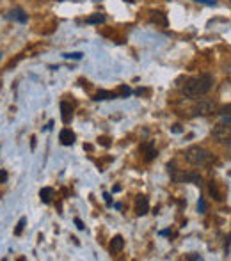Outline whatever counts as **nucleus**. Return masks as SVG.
Here are the masks:
<instances>
[{
	"label": "nucleus",
	"mask_w": 231,
	"mask_h": 261,
	"mask_svg": "<svg viewBox=\"0 0 231 261\" xmlns=\"http://www.w3.org/2000/svg\"><path fill=\"white\" fill-rule=\"evenodd\" d=\"M187 259H201V256L199 254H190V256H187Z\"/></svg>",
	"instance_id": "b1692460"
},
{
	"label": "nucleus",
	"mask_w": 231,
	"mask_h": 261,
	"mask_svg": "<svg viewBox=\"0 0 231 261\" xmlns=\"http://www.w3.org/2000/svg\"><path fill=\"white\" fill-rule=\"evenodd\" d=\"M100 141H101V144H104V146H109V139H100Z\"/></svg>",
	"instance_id": "a878e982"
},
{
	"label": "nucleus",
	"mask_w": 231,
	"mask_h": 261,
	"mask_svg": "<svg viewBox=\"0 0 231 261\" xmlns=\"http://www.w3.org/2000/svg\"><path fill=\"white\" fill-rule=\"evenodd\" d=\"M6 181H7V172L0 171V183H6Z\"/></svg>",
	"instance_id": "aec40b11"
},
{
	"label": "nucleus",
	"mask_w": 231,
	"mask_h": 261,
	"mask_svg": "<svg viewBox=\"0 0 231 261\" xmlns=\"http://www.w3.org/2000/svg\"><path fill=\"white\" fill-rule=\"evenodd\" d=\"M135 212H137V215H146V213L149 212L148 197L137 196V199H135Z\"/></svg>",
	"instance_id": "39448f33"
},
{
	"label": "nucleus",
	"mask_w": 231,
	"mask_h": 261,
	"mask_svg": "<svg viewBox=\"0 0 231 261\" xmlns=\"http://www.w3.org/2000/svg\"><path fill=\"white\" fill-rule=\"evenodd\" d=\"M105 20V16L104 14H94V16H91V18H87V23H101V21Z\"/></svg>",
	"instance_id": "2eb2a0df"
},
{
	"label": "nucleus",
	"mask_w": 231,
	"mask_h": 261,
	"mask_svg": "<svg viewBox=\"0 0 231 261\" xmlns=\"http://www.w3.org/2000/svg\"><path fill=\"white\" fill-rule=\"evenodd\" d=\"M141 151H142V155H144L146 162H151L153 158L157 156V149H155V146H153V142H146V144H142Z\"/></svg>",
	"instance_id": "423d86ee"
},
{
	"label": "nucleus",
	"mask_w": 231,
	"mask_h": 261,
	"mask_svg": "<svg viewBox=\"0 0 231 261\" xmlns=\"http://www.w3.org/2000/svg\"><path fill=\"white\" fill-rule=\"evenodd\" d=\"M197 210H199L201 213H204V210H207V204H204L203 199H199V203H197Z\"/></svg>",
	"instance_id": "f3484780"
},
{
	"label": "nucleus",
	"mask_w": 231,
	"mask_h": 261,
	"mask_svg": "<svg viewBox=\"0 0 231 261\" xmlns=\"http://www.w3.org/2000/svg\"><path fill=\"white\" fill-rule=\"evenodd\" d=\"M215 109V103L210 100H201L199 103L194 107V114L196 116H208V114H212Z\"/></svg>",
	"instance_id": "20e7f679"
},
{
	"label": "nucleus",
	"mask_w": 231,
	"mask_h": 261,
	"mask_svg": "<svg viewBox=\"0 0 231 261\" xmlns=\"http://www.w3.org/2000/svg\"><path fill=\"white\" fill-rule=\"evenodd\" d=\"M59 139H61V142L64 146H71L73 142H75V134H73L71 130H68V128H64V130L59 134Z\"/></svg>",
	"instance_id": "6e6552de"
},
{
	"label": "nucleus",
	"mask_w": 231,
	"mask_h": 261,
	"mask_svg": "<svg viewBox=\"0 0 231 261\" xmlns=\"http://www.w3.org/2000/svg\"><path fill=\"white\" fill-rule=\"evenodd\" d=\"M25 227V219H20V222H18L16 229H14V234H21V231H23Z\"/></svg>",
	"instance_id": "dca6fc26"
},
{
	"label": "nucleus",
	"mask_w": 231,
	"mask_h": 261,
	"mask_svg": "<svg viewBox=\"0 0 231 261\" xmlns=\"http://www.w3.org/2000/svg\"><path fill=\"white\" fill-rule=\"evenodd\" d=\"M105 201H107V204H112V201H111V196H109V194H105Z\"/></svg>",
	"instance_id": "393cba45"
},
{
	"label": "nucleus",
	"mask_w": 231,
	"mask_h": 261,
	"mask_svg": "<svg viewBox=\"0 0 231 261\" xmlns=\"http://www.w3.org/2000/svg\"><path fill=\"white\" fill-rule=\"evenodd\" d=\"M75 224H76V227H79V229H84V224H82V220H80V219H75Z\"/></svg>",
	"instance_id": "5701e85b"
},
{
	"label": "nucleus",
	"mask_w": 231,
	"mask_h": 261,
	"mask_svg": "<svg viewBox=\"0 0 231 261\" xmlns=\"http://www.w3.org/2000/svg\"><path fill=\"white\" fill-rule=\"evenodd\" d=\"M64 57H68V59H80V57H82V54H66Z\"/></svg>",
	"instance_id": "4be33fe9"
},
{
	"label": "nucleus",
	"mask_w": 231,
	"mask_h": 261,
	"mask_svg": "<svg viewBox=\"0 0 231 261\" xmlns=\"http://www.w3.org/2000/svg\"><path fill=\"white\" fill-rule=\"evenodd\" d=\"M185 160L192 165H207L214 160V155H210L207 149L199 148V146H192L185 151Z\"/></svg>",
	"instance_id": "f03ea898"
},
{
	"label": "nucleus",
	"mask_w": 231,
	"mask_h": 261,
	"mask_svg": "<svg viewBox=\"0 0 231 261\" xmlns=\"http://www.w3.org/2000/svg\"><path fill=\"white\" fill-rule=\"evenodd\" d=\"M116 93H111V91H100V93L94 96V100H111V98H116Z\"/></svg>",
	"instance_id": "4468645a"
},
{
	"label": "nucleus",
	"mask_w": 231,
	"mask_h": 261,
	"mask_svg": "<svg viewBox=\"0 0 231 261\" xmlns=\"http://www.w3.org/2000/svg\"><path fill=\"white\" fill-rule=\"evenodd\" d=\"M214 86V76L212 75H197L189 79L182 86V94L187 98H199L204 96Z\"/></svg>",
	"instance_id": "f257e3e1"
},
{
	"label": "nucleus",
	"mask_w": 231,
	"mask_h": 261,
	"mask_svg": "<svg viewBox=\"0 0 231 261\" xmlns=\"http://www.w3.org/2000/svg\"><path fill=\"white\" fill-rule=\"evenodd\" d=\"M194 2H201V4H207V6H215V0H194Z\"/></svg>",
	"instance_id": "6ab92c4d"
},
{
	"label": "nucleus",
	"mask_w": 231,
	"mask_h": 261,
	"mask_svg": "<svg viewBox=\"0 0 231 261\" xmlns=\"http://www.w3.org/2000/svg\"><path fill=\"white\" fill-rule=\"evenodd\" d=\"M119 93H121V96H128V94H130L132 93V91L130 89H128V87H121V89H119Z\"/></svg>",
	"instance_id": "a211bd4d"
},
{
	"label": "nucleus",
	"mask_w": 231,
	"mask_h": 261,
	"mask_svg": "<svg viewBox=\"0 0 231 261\" xmlns=\"http://www.w3.org/2000/svg\"><path fill=\"white\" fill-rule=\"evenodd\" d=\"M124 249V240H123V237H114L112 238V242H111V252L112 254H117V252H121Z\"/></svg>",
	"instance_id": "1a4fd4ad"
},
{
	"label": "nucleus",
	"mask_w": 231,
	"mask_h": 261,
	"mask_svg": "<svg viewBox=\"0 0 231 261\" xmlns=\"http://www.w3.org/2000/svg\"><path fill=\"white\" fill-rule=\"evenodd\" d=\"M208 190H210V196L214 197L215 201H222V194L219 192L217 185H215V181H212L210 185H208Z\"/></svg>",
	"instance_id": "f8f14e48"
},
{
	"label": "nucleus",
	"mask_w": 231,
	"mask_h": 261,
	"mask_svg": "<svg viewBox=\"0 0 231 261\" xmlns=\"http://www.w3.org/2000/svg\"><path fill=\"white\" fill-rule=\"evenodd\" d=\"M221 114H228V116H231V105L222 107V109H221Z\"/></svg>",
	"instance_id": "412c9836"
},
{
	"label": "nucleus",
	"mask_w": 231,
	"mask_h": 261,
	"mask_svg": "<svg viewBox=\"0 0 231 261\" xmlns=\"http://www.w3.org/2000/svg\"><path fill=\"white\" fill-rule=\"evenodd\" d=\"M39 196H41V199L45 201V203H50V201H52V196H54V189L46 187V189H43L41 192H39Z\"/></svg>",
	"instance_id": "ddd939ff"
},
{
	"label": "nucleus",
	"mask_w": 231,
	"mask_h": 261,
	"mask_svg": "<svg viewBox=\"0 0 231 261\" xmlns=\"http://www.w3.org/2000/svg\"><path fill=\"white\" fill-rule=\"evenodd\" d=\"M151 21L153 23H159L162 27H167V20H166V14L160 13V11H153L151 13Z\"/></svg>",
	"instance_id": "9d476101"
},
{
	"label": "nucleus",
	"mask_w": 231,
	"mask_h": 261,
	"mask_svg": "<svg viewBox=\"0 0 231 261\" xmlns=\"http://www.w3.org/2000/svg\"><path fill=\"white\" fill-rule=\"evenodd\" d=\"M61 116H62V123L68 124L71 121V116H73V107L68 103V101H62L61 103Z\"/></svg>",
	"instance_id": "0eeeda50"
},
{
	"label": "nucleus",
	"mask_w": 231,
	"mask_h": 261,
	"mask_svg": "<svg viewBox=\"0 0 231 261\" xmlns=\"http://www.w3.org/2000/svg\"><path fill=\"white\" fill-rule=\"evenodd\" d=\"M9 18H13V20H18V21H27V14H25L21 9H18V7H16V9L11 11Z\"/></svg>",
	"instance_id": "9b49d317"
},
{
	"label": "nucleus",
	"mask_w": 231,
	"mask_h": 261,
	"mask_svg": "<svg viewBox=\"0 0 231 261\" xmlns=\"http://www.w3.org/2000/svg\"><path fill=\"white\" fill-rule=\"evenodd\" d=\"M212 135H214L219 142H229L231 144V117L224 119L222 123L215 124V128L212 130Z\"/></svg>",
	"instance_id": "7ed1b4c3"
}]
</instances>
